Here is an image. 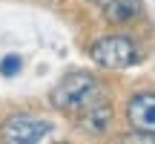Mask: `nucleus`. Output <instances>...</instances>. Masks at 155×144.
<instances>
[{
  "instance_id": "nucleus-7",
  "label": "nucleus",
  "mask_w": 155,
  "mask_h": 144,
  "mask_svg": "<svg viewBox=\"0 0 155 144\" xmlns=\"http://www.w3.org/2000/svg\"><path fill=\"white\" fill-rule=\"evenodd\" d=\"M23 67V61H20V55H6L3 61H0V75H6V78H12V75H17Z\"/></svg>"
},
{
  "instance_id": "nucleus-2",
  "label": "nucleus",
  "mask_w": 155,
  "mask_h": 144,
  "mask_svg": "<svg viewBox=\"0 0 155 144\" xmlns=\"http://www.w3.org/2000/svg\"><path fill=\"white\" fill-rule=\"evenodd\" d=\"M89 55L104 69H127L138 61V46L124 35H106V38H98L92 43Z\"/></svg>"
},
{
  "instance_id": "nucleus-4",
  "label": "nucleus",
  "mask_w": 155,
  "mask_h": 144,
  "mask_svg": "<svg viewBox=\"0 0 155 144\" xmlns=\"http://www.w3.org/2000/svg\"><path fill=\"white\" fill-rule=\"evenodd\" d=\"M127 121L132 130H144L155 135V92H138L127 104Z\"/></svg>"
},
{
  "instance_id": "nucleus-5",
  "label": "nucleus",
  "mask_w": 155,
  "mask_h": 144,
  "mask_svg": "<svg viewBox=\"0 0 155 144\" xmlns=\"http://www.w3.org/2000/svg\"><path fill=\"white\" fill-rule=\"evenodd\" d=\"M109 127H112V107H109V101H106L104 95L95 98L89 107L81 110V130H83V133L104 135Z\"/></svg>"
},
{
  "instance_id": "nucleus-3",
  "label": "nucleus",
  "mask_w": 155,
  "mask_h": 144,
  "mask_svg": "<svg viewBox=\"0 0 155 144\" xmlns=\"http://www.w3.org/2000/svg\"><path fill=\"white\" fill-rule=\"evenodd\" d=\"M52 135V121L32 112H20V115H9L0 127V139L6 141H17V144H32V141H43Z\"/></svg>"
},
{
  "instance_id": "nucleus-6",
  "label": "nucleus",
  "mask_w": 155,
  "mask_h": 144,
  "mask_svg": "<svg viewBox=\"0 0 155 144\" xmlns=\"http://www.w3.org/2000/svg\"><path fill=\"white\" fill-rule=\"evenodd\" d=\"M95 6H101V12H104L112 23H127L141 12L138 0H95Z\"/></svg>"
},
{
  "instance_id": "nucleus-1",
  "label": "nucleus",
  "mask_w": 155,
  "mask_h": 144,
  "mask_svg": "<svg viewBox=\"0 0 155 144\" xmlns=\"http://www.w3.org/2000/svg\"><path fill=\"white\" fill-rule=\"evenodd\" d=\"M104 89L86 72H72L66 75L55 89L49 92V104L55 107L58 112H81L83 107H89L95 98H101Z\"/></svg>"
}]
</instances>
